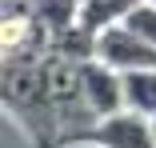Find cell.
<instances>
[{"mask_svg": "<svg viewBox=\"0 0 156 148\" xmlns=\"http://www.w3.org/2000/svg\"><path fill=\"white\" fill-rule=\"evenodd\" d=\"M0 100L8 116L28 132L32 148H60V116L48 92V72L44 60H4L0 72Z\"/></svg>", "mask_w": 156, "mask_h": 148, "instance_id": "6da1fadb", "label": "cell"}, {"mask_svg": "<svg viewBox=\"0 0 156 148\" xmlns=\"http://www.w3.org/2000/svg\"><path fill=\"white\" fill-rule=\"evenodd\" d=\"M96 60H104L116 72H136V68H156V48L140 40L128 24H108L96 32Z\"/></svg>", "mask_w": 156, "mask_h": 148, "instance_id": "7a4b0ae2", "label": "cell"}, {"mask_svg": "<svg viewBox=\"0 0 156 148\" xmlns=\"http://www.w3.org/2000/svg\"><path fill=\"white\" fill-rule=\"evenodd\" d=\"M88 144H96V148H156V132H152L148 116L124 108L116 116H104L88 132Z\"/></svg>", "mask_w": 156, "mask_h": 148, "instance_id": "3957f363", "label": "cell"}, {"mask_svg": "<svg viewBox=\"0 0 156 148\" xmlns=\"http://www.w3.org/2000/svg\"><path fill=\"white\" fill-rule=\"evenodd\" d=\"M80 76H84V96H88L92 112H96L100 120L128 108V104H124V72L108 68L104 60H96V56H92V60L80 64Z\"/></svg>", "mask_w": 156, "mask_h": 148, "instance_id": "277c9868", "label": "cell"}, {"mask_svg": "<svg viewBox=\"0 0 156 148\" xmlns=\"http://www.w3.org/2000/svg\"><path fill=\"white\" fill-rule=\"evenodd\" d=\"M52 52L64 56V60L84 64V60L96 56V32L76 20V24H68V28H60V32H52Z\"/></svg>", "mask_w": 156, "mask_h": 148, "instance_id": "5b68a950", "label": "cell"}, {"mask_svg": "<svg viewBox=\"0 0 156 148\" xmlns=\"http://www.w3.org/2000/svg\"><path fill=\"white\" fill-rule=\"evenodd\" d=\"M124 104L140 116H156V68L124 72Z\"/></svg>", "mask_w": 156, "mask_h": 148, "instance_id": "8992f818", "label": "cell"}, {"mask_svg": "<svg viewBox=\"0 0 156 148\" xmlns=\"http://www.w3.org/2000/svg\"><path fill=\"white\" fill-rule=\"evenodd\" d=\"M140 0H84L80 4V24H88L92 32H100L108 24H120Z\"/></svg>", "mask_w": 156, "mask_h": 148, "instance_id": "52a82bcc", "label": "cell"}, {"mask_svg": "<svg viewBox=\"0 0 156 148\" xmlns=\"http://www.w3.org/2000/svg\"><path fill=\"white\" fill-rule=\"evenodd\" d=\"M80 4L84 0H36V16L52 32H60V28H68V24L80 20Z\"/></svg>", "mask_w": 156, "mask_h": 148, "instance_id": "ba28073f", "label": "cell"}, {"mask_svg": "<svg viewBox=\"0 0 156 148\" xmlns=\"http://www.w3.org/2000/svg\"><path fill=\"white\" fill-rule=\"evenodd\" d=\"M124 24H128L140 40H148V44L156 48V0H140V4L124 16Z\"/></svg>", "mask_w": 156, "mask_h": 148, "instance_id": "9c48e42d", "label": "cell"}, {"mask_svg": "<svg viewBox=\"0 0 156 148\" xmlns=\"http://www.w3.org/2000/svg\"><path fill=\"white\" fill-rule=\"evenodd\" d=\"M148 120H152V132H156V116H148Z\"/></svg>", "mask_w": 156, "mask_h": 148, "instance_id": "30bf717a", "label": "cell"}]
</instances>
